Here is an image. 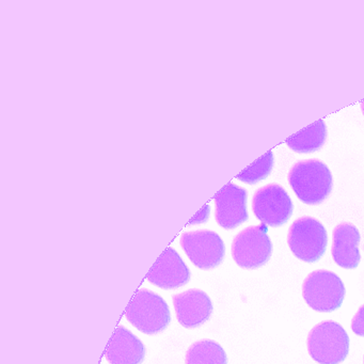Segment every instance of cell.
Returning a JSON list of instances; mask_svg holds the SVG:
<instances>
[{"instance_id":"2","label":"cell","mask_w":364,"mask_h":364,"mask_svg":"<svg viewBox=\"0 0 364 364\" xmlns=\"http://www.w3.org/2000/svg\"><path fill=\"white\" fill-rule=\"evenodd\" d=\"M308 349L311 357L317 363H342L348 355V334L340 323L323 321L309 333Z\"/></svg>"},{"instance_id":"5","label":"cell","mask_w":364,"mask_h":364,"mask_svg":"<svg viewBox=\"0 0 364 364\" xmlns=\"http://www.w3.org/2000/svg\"><path fill=\"white\" fill-rule=\"evenodd\" d=\"M287 242L296 257L306 263H315L325 255L327 231L316 219L301 217L289 228Z\"/></svg>"},{"instance_id":"15","label":"cell","mask_w":364,"mask_h":364,"mask_svg":"<svg viewBox=\"0 0 364 364\" xmlns=\"http://www.w3.org/2000/svg\"><path fill=\"white\" fill-rule=\"evenodd\" d=\"M185 362L186 364H228V357L218 343L201 340L189 347Z\"/></svg>"},{"instance_id":"16","label":"cell","mask_w":364,"mask_h":364,"mask_svg":"<svg viewBox=\"0 0 364 364\" xmlns=\"http://www.w3.org/2000/svg\"><path fill=\"white\" fill-rule=\"evenodd\" d=\"M274 167V155L272 151L259 157L252 165L240 172L236 178L247 183V184H257L259 181L265 180Z\"/></svg>"},{"instance_id":"6","label":"cell","mask_w":364,"mask_h":364,"mask_svg":"<svg viewBox=\"0 0 364 364\" xmlns=\"http://www.w3.org/2000/svg\"><path fill=\"white\" fill-rule=\"evenodd\" d=\"M272 253V240L265 225L246 228L235 236L232 244L234 261L246 269H257L265 265Z\"/></svg>"},{"instance_id":"11","label":"cell","mask_w":364,"mask_h":364,"mask_svg":"<svg viewBox=\"0 0 364 364\" xmlns=\"http://www.w3.org/2000/svg\"><path fill=\"white\" fill-rule=\"evenodd\" d=\"M148 280L164 289H178L191 280V270L173 248H168L153 266Z\"/></svg>"},{"instance_id":"18","label":"cell","mask_w":364,"mask_h":364,"mask_svg":"<svg viewBox=\"0 0 364 364\" xmlns=\"http://www.w3.org/2000/svg\"><path fill=\"white\" fill-rule=\"evenodd\" d=\"M361 108H362V112H363V114H364V101L362 102V103H361Z\"/></svg>"},{"instance_id":"8","label":"cell","mask_w":364,"mask_h":364,"mask_svg":"<svg viewBox=\"0 0 364 364\" xmlns=\"http://www.w3.org/2000/svg\"><path fill=\"white\" fill-rule=\"evenodd\" d=\"M253 213L262 225L281 227L293 214V202L283 187L269 184L262 187L253 196Z\"/></svg>"},{"instance_id":"9","label":"cell","mask_w":364,"mask_h":364,"mask_svg":"<svg viewBox=\"0 0 364 364\" xmlns=\"http://www.w3.org/2000/svg\"><path fill=\"white\" fill-rule=\"evenodd\" d=\"M247 191L229 183L215 196L216 221L223 229L232 230L248 220Z\"/></svg>"},{"instance_id":"3","label":"cell","mask_w":364,"mask_h":364,"mask_svg":"<svg viewBox=\"0 0 364 364\" xmlns=\"http://www.w3.org/2000/svg\"><path fill=\"white\" fill-rule=\"evenodd\" d=\"M129 323L146 334L164 331L171 321L167 302L154 291L141 289L137 291L127 311Z\"/></svg>"},{"instance_id":"14","label":"cell","mask_w":364,"mask_h":364,"mask_svg":"<svg viewBox=\"0 0 364 364\" xmlns=\"http://www.w3.org/2000/svg\"><path fill=\"white\" fill-rule=\"evenodd\" d=\"M326 137L327 129L325 122L319 120L289 137L287 140V144L295 152L312 153L323 146Z\"/></svg>"},{"instance_id":"12","label":"cell","mask_w":364,"mask_h":364,"mask_svg":"<svg viewBox=\"0 0 364 364\" xmlns=\"http://www.w3.org/2000/svg\"><path fill=\"white\" fill-rule=\"evenodd\" d=\"M360 233L355 225L343 223L333 231L332 257L341 267L355 269L359 265L361 255L359 252Z\"/></svg>"},{"instance_id":"13","label":"cell","mask_w":364,"mask_h":364,"mask_svg":"<svg viewBox=\"0 0 364 364\" xmlns=\"http://www.w3.org/2000/svg\"><path fill=\"white\" fill-rule=\"evenodd\" d=\"M105 357L110 364H141L146 357V347L137 336L120 326L114 332Z\"/></svg>"},{"instance_id":"7","label":"cell","mask_w":364,"mask_h":364,"mask_svg":"<svg viewBox=\"0 0 364 364\" xmlns=\"http://www.w3.org/2000/svg\"><path fill=\"white\" fill-rule=\"evenodd\" d=\"M181 246L189 259L201 269H213L225 259V242L210 230L186 232L181 237Z\"/></svg>"},{"instance_id":"1","label":"cell","mask_w":364,"mask_h":364,"mask_svg":"<svg viewBox=\"0 0 364 364\" xmlns=\"http://www.w3.org/2000/svg\"><path fill=\"white\" fill-rule=\"evenodd\" d=\"M289 182L299 200L309 205L321 204L332 191L331 172L317 159L295 164L289 171Z\"/></svg>"},{"instance_id":"10","label":"cell","mask_w":364,"mask_h":364,"mask_svg":"<svg viewBox=\"0 0 364 364\" xmlns=\"http://www.w3.org/2000/svg\"><path fill=\"white\" fill-rule=\"evenodd\" d=\"M178 323L185 328H197L212 316L213 304L205 291L188 289L173 296Z\"/></svg>"},{"instance_id":"4","label":"cell","mask_w":364,"mask_h":364,"mask_svg":"<svg viewBox=\"0 0 364 364\" xmlns=\"http://www.w3.org/2000/svg\"><path fill=\"white\" fill-rule=\"evenodd\" d=\"M306 304L317 312H333L342 306L345 287L340 277L328 270L311 272L302 285Z\"/></svg>"},{"instance_id":"17","label":"cell","mask_w":364,"mask_h":364,"mask_svg":"<svg viewBox=\"0 0 364 364\" xmlns=\"http://www.w3.org/2000/svg\"><path fill=\"white\" fill-rule=\"evenodd\" d=\"M351 329L357 336H364V306L358 310L357 314L353 317Z\"/></svg>"}]
</instances>
